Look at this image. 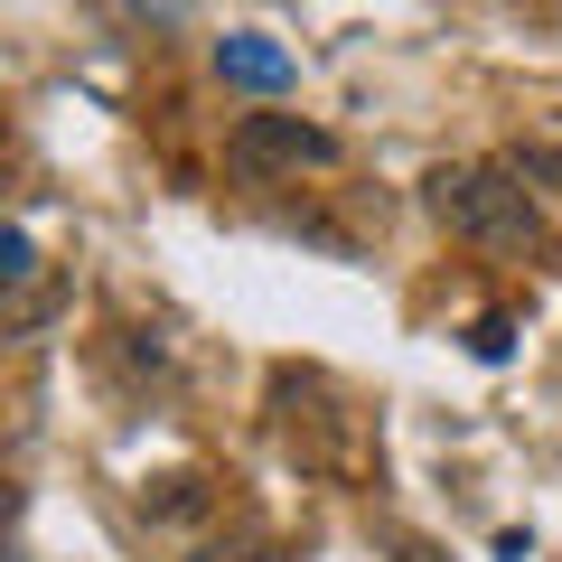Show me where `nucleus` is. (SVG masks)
<instances>
[{"label": "nucleus", "instance_id": "2", "mask_svg": "<svg viewBox=\"0 0 562 562\" xmlns=\"http://www.w3.org/2000/svg\"><path fill=\"white\" fill-rule=\"evenodd\" d=\"M225 160H235V179H301V169H328L338 160V132H319V122L301 113H244L235 132H225Z\"/></svg>", "mask_w": 562, "mask_h": 562}, {"label": "nucleus", "instance_id": "4", "mask_svg": "<svg viewBox=\"0 0 562 562\" xmlns=\"http://www.w3.org/2000/svg\"><path fill=\"white\" fill-rule=\"evenodd\" d=\"M216 76H225V85H254V94H281V85H291V57L262 47V38H225V47H216Z\"/></svg>", "mask_w": 562, "mask_h": 562}, {"label": "nucleus", "instance_id": "7", "mask_svg": "<svg viewBox=\"0 0 562 562\" xmlns=\"http://www.w3.org/2000/svg\"><path fill=\"white\" fill-rule=\"evenodd\" d=\"M262 553H272V543H262V535H235V543H206L198 562H262Z\"/></svg>", "mask_w": 562, "mask_h": 562}, {"label": "nucleus", "instance_id": "3", "mask_svg": "<svg viewBox=\"0 0 562 562\" xmlns=\"http://www.w3.org/2000/svg\"><path fill=\"white\" fill-rule=\"evenodd\" d=\"M272 413H281V441L301 450L310 469H347V413H338V394H328L319 375H291V366H281Z\"/></svg>", "mask_w": 562, "mask_h": 562}, {"label": "nucleus", "instance_id": "8", "mask_svg": "<svg viewBox=\"0 0 562 562\" xmlns=\"http://www.w3.org/2000/svg\"><path fill=\"white\" fill-rule=\"evenodd\" d=\"M20 272H29V244H20V235H0V281H20Z\"/></svg>", "mask_w": 562, "mask_h": 562}, {"label": "nucleus", "instance_id": "5", "mask_svg": "<svg viewBox=\"0 0 562 562\" xmlns=\"http://www.w3.org/2000/svg\"><path fill=\"white\" fill-rule=\"evenodd\" d=\"M140 506L169 516V525H179V516H206V479H160V497H140Z\"/></svg>", "mask_w": 562, "mask_h": 562}, {"label": "nucleus", "instance_id": "6", "mask_svg": "<svg viewBox=\"0 0 562 562\" xmlns=\"http://www.w3.org/2000/svg\"><path fill=\"white\" fill-rule=\"evenodd\" d=\"M506 169H516L525 188H562V150H516Z\"/></svg>", "mask_w": 562, "mask_h": 562}, {"label": "nucleus", "instance_id": "1", "mask_svg": "<svg viewBox=\"0 0 562 562\" xmlns=\"http://www.w3.org/2000/svg\"><path fill=\"white\" fill-rule=\"evenodd\" d=\"M422 206L450 225L460 244H479V254H535V262H553V225L535 216V188L516 179V169H487V160H450V169H431L422 179Z\"/></svg>", "mask_w": 562, "mask_h": 562}]
</instances>
